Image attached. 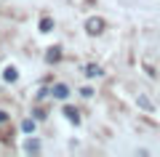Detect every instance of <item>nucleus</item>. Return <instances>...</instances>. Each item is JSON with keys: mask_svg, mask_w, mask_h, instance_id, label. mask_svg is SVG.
Listing matches in <instances>:
<instances>
[{"mask_svg": "<svg viewBox=\"0 0 160 157\" xmlns=\"http://www.w3.org/2000/svg\"><path fill=\"white\" fill-rule=\"evenodd\" d=\"M86 27H88V32H91V35H99L104 29V22H102V19H88Z\"/></svg>", "mask_w": 160, "mask_h": 157, "instance_id": "f257e3e1", "label": "nucleus"}, {"mask_svg": "<svg viewBox=\"0 0 160 157\" xmlns=\"http://www.w3.org/2000/svg\"><path fill=\"white\" fill-rule=\"evenodd\" d=\"M53 96H56V99H67V96H69L67 85H53Z\"/></svg>", "mask_w": 160, "mask_h": 157, "instance_id": "f03ea898", "label": "nucleus"}, {"mask_svg": "<svg viewBox=\"0 0 160 157\" xmlns=\"http://www.w3.org/2000/svg\"><path fill=\"white\" fill-rule=\"evenodd\" d=\"M6 80H16V69H13V67L6 69Z\"/></svg>", "mask_w": 160, "mask_h": 157, "instance_id": "7ed1b4c3", "label": "nucleus"}, {"mask_svg": "<svg viewBox=\"0 0 160 157\" xmlns=\"http://www.w3.org/2000/svg\"><path fill=\"white\" fill-rule=\"evenodd\" d=\"M40 27H43V32H48V29H51V22H48V19H43V22H40Z\"/></svg>", "mask_w": 160, "mask_h": 157, "instance_id": "20e7f679", "label": "nucleus"}, {"mask_svg": "<svg viewBox=\"0 0 160 157\" xmlns=\"http://www.w3.org/2000/svg\"><path fill=\"white\" fill-rule=\"evenodd\" d=\"M86 75H88V77H93V75H99V67H88V72H86Z\"/></svg>", "mask_w": 160, "mask_h": 157, "instance_id": "39448f33", "label": "nucleus"}, {"mask_svg": "<svg viewBox=\"0 0 160 157\" xmlns=\"http://www.w3.org/2000/svg\"><path fill=\"white\" fill-rule=\"evenodd\" d=\"M3 120H6V112H0V123H3Z\"/></svg>", "mask_w": 160, "mask_h": 157, "instance_id": "423d86ee", "label": "nucleus"}]
</instances>
